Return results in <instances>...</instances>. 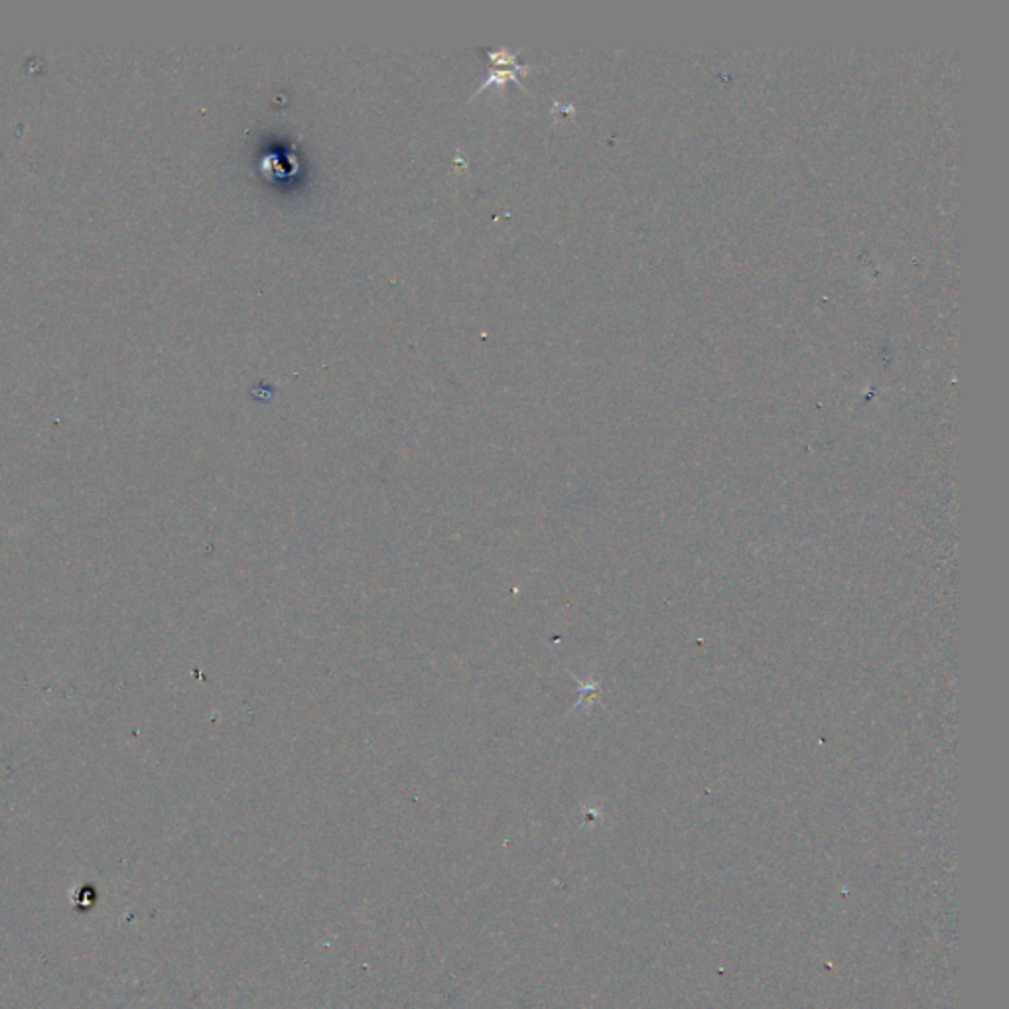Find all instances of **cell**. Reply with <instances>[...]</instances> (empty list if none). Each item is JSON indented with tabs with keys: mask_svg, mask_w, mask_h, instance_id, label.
<instances>
[{
	"mask_svg": "<svg viewBox=\"0 0 1009 1009\" xmlns=\"http://www.w3.org/2000/svg\"><path fill=\"white\" fill-rule=\"evenodd\" d=\"M519 54H520V50H519V51H509V50H504V48L487 50L485 56L491 59L493 69L489 72V75H487L485 82L480 85V90L475 91V95H480L481 91H485L487 87H491V85L504 87L507 83H517L519 87H523V90H527V87H525L523 83H520L519 74L528 72V66L517 64ZM475 95H473V97H475Z\"/></svg>",
	"mask_w": 1009,
	"mask_h": 1009,
	"instance_id": "1",
	"label": "cell"
}]
</instances>
